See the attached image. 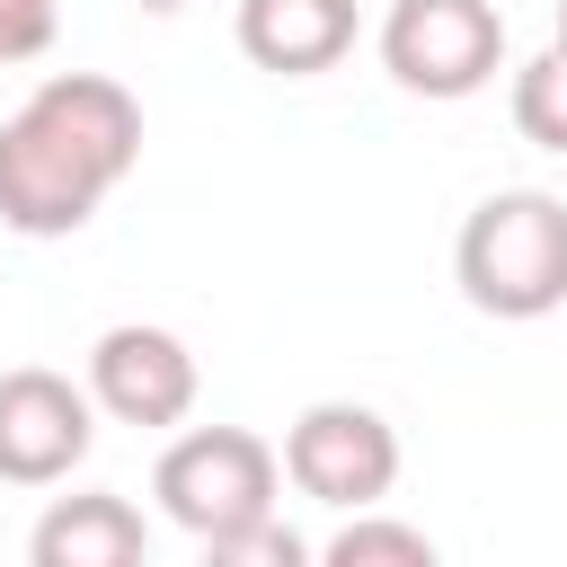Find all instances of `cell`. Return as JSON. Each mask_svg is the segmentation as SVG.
<instances>
[{"label": "cell", "mask_w": 567, "mask_h": 567, "mask_svg": "<svg viewBox=\"0 0 567 567\" xmlns=\"http://www.w3.org/2000/svg\"><path fill=\"white\" fill-rule=\"evenodd\" d=\"M97 443V399L44 363L0 372V478L9 487H53L89 461Z\"/></svg>", "instance_id": "cell-6"}, {"label": "cell", "mask_w": 567, "mask_h": 567, "mask_svg": "<svg viewBox=\"0 0 567 567\" xmlns=\"http://www.w3.org/2000/svg\"><path fill=\"white\" fill-rule=\"evenodd\" d=\"M142 549H151V523H142L115 487L53 496L44 523L27 532V558H35V567H133Z\"/></svg>", "instance_id": "cell-9"}, {"label": "cell", "mask_w": 567, "mask_h": 567, "mask_svg": "<svg viewBox=\"0 0 567 567\" xmlns=\"http://www.w3.org/2000/svg\"><path fill=\"white\" fill-rule=\"evenodd\" d=\"M319 558H328V567H434V540H425L416 523H381V514L363 505Z\"/></svg>", "instance_id": "cell-11"}, {"label": "cell", "mask_w": 567, "mask_h": 567, "mask_svg": "<svg viewBox=\"0 0 567 567\" xmlns=\"http://www.w3.org/2000/svg\"><path fill=\"white\" fill-rule=\"evenodd\" d=\"M195 390H204V381H195L186 337H168V328H151V319H124V328H106V337L89 346V399H97L115 425H142V434L186 425Z\"/></svg>", "instance_id": "cell-7"}, {"label": "cell", "mask_w": 567, "mask_h": 567, "mask_svg": "<svg viewBox=\"0 0 567 567\" xmlns=\"http://www.w3.org/2000/svg\"><path fill=\"white\" fill-rule=\"evenodd\" d=\"M514 133L540 151H567V44H549L514 71Z\"/></svg>", "instance_id": "cell-10"}, {"label": "cell", "mask_w": 567, "mask_h": 567, "mask_svg": "<svg viewBox=\"0 0 567 567\" xmlns=\"http://www.w3.org/2000/svg\"><path fill=\"white\" fill-rule=\"evenodd\" d=\"M142 159V106L106 71H53L0 124V221L18 239H71Z\"/></svg>", "instance_id": "cell-1"}, {"label": "cell", "mask_w": 567, "mask_h": 567, "mask_svg": "<svg viewBox=\"0 0 567 567\" xmlns=\"http://www.w3.org/2000/svg\"><path fill=\"white\" fill-rule=\"evenodd\" d=\"M496 62H505L496 0H390L381 18V71L408 97H478Z\"/></svg>", "instance_id": "cell-4"}, {"label": "cell", "mask_w": 567, "mask_h": 567, "mask_svg": "<svg viewBox=\"0 0 567 567\" xmlns=\"http://www.w3.org/2000/svg\"><path fill=\"white\" fill-rule=\"evenodd\" d=\"M239 53L275 80H319L354 53V0H239Z\"/></svg>", "instance_id": "cell-8"}, {"label": "cell", "mask_w": 567, "mask_h": 567, "mask_svg": "<svg viewBox=\"0 0 567 567\" xmlns=\"http://www.w3.org/2000/svg\"><path fill=\"white\" fill-rule=\"evenodd\" d=\"M284 478H292L301 496L337 505V514H363V505H381V496L399 487V434H390V416L363 408V399H319V408H301L292 434H284Z\"/></svg>", "instance_id": "cell-5"}, {"label": "cell", "mask_w": 567, "mask_h": 567, "mask_svg": "<svg viewBox=\"0 0 567 567\" xmlns=\"http://www.w3.org/2000/svg\"><path fill=\"white\" fill-rule=\"evenodd\" d=\"M53 27H62L53 0H0V62H35L53 44Z\"/></svg>", "instance_id": "cell-13"}, {"label": "cell", "mask_w": 567, "mask_h": 567, "mask_svg": "<svg viewBox=\"0 0 567 567\" xmlns=\"http://www.w3.org/2000/svg\"><path fill=\"white\" fill-rule=\"evenodd\" d=\"M275 478H284V461H275L266 434H248V425H186V434L159 452L151 496H159V514H168L177 532L221 540V532L275 514Z\"/></svg>", "instance_id": "cell-3"}, {"label": "cell", "mask_w": 567, "mask_h": 567, "mask_svg": "<svg viewBox=\"0 0 567 567\" xmlns=\"http://www.w3.org/2000/svg\"><path fill=\"white\" fill-rule=\"evenodd\" d=\"M461 301L487 319H549L567 301V204L540 186L487 195L452 239Z\"/></svg>", "instance_id": "cell-2"}, {"label": "cell", "mask_w": 567, "mask_h": 567, "mask_svg": "<svg viewBox=\"0 0 567 567\" xmlns=\"http://www.w3.org/2000/svg\"><path fill=\"white\" fill-rule=\"evenodd\" d=\"M142 9H151V18H177V9H186V0H142Z\"/></svg>", "instance_id": "cell-14"}, {"label": "cell", "mask_w": 567, "mask_h": 567, "mask_svg": "<svg viewBox=\"0 0 567 567\" xmlns=\"http://www.w3.org/2000/svg\"><path fill=\"white\" fill-rule=\"evenodd\" d=\"M549 44H567V0H558V35H549Z\"/></svg>", "instance_id": "cell-15"}, {"label": "cell", "mask_w": 567, "mask_h": 567, "mask_svg": "<svg viewBox=\"0 0 567 567\" xmlns=\"http://www.w3.org/2000/svg\"><path fill=\"white\" fill-rule=\"evenodd\" d=\"M204 558H213V567H301V558H310V540H301L292 523L257 514V523H239V532L204 540Z\"/></svg>", "instance_id": "cell-12"}]
</instances>
